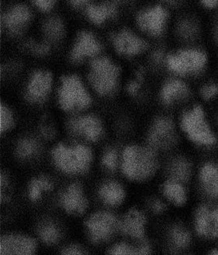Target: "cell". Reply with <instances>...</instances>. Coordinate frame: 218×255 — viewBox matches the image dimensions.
<instances>
[{"label":"cell","mask_w":218,"mask_h":255,"mask_svg":"<svg viewBox=\"0 0 218 255\" xmlns=\"http://www.w3.org/2000/svg\"><path fill=\"white\" fill-rule=\"evenodd\" d=\"M157 158L151 150L128 147L124 152L123 170L128 177L142 180L151 176L157 169Z\"/></svg>","instance_id":"6da1fadb"},{"label":"cell","mask_w":218,"mask_h":255,"mask_svg":"<svg viewBox=\"0 0 218 255\" xmlns=\"http://www.w3.org/2000/svg\"><path fill=\"white\" fill-rule=\"evenodd\" d=\"M56 164L67 173H78L85 170L92 160L90 149L82 145L68 148L65 146H58L53 151Z\"/></svg>","instance_id":"7a4b0ae2"},{"label":"cell","mask_w":218,"mask_h":255,"mask_svg":"<svg viewBox=\"0 0 218 255\" xmlns=\"http://www.w3.org/2000/svg\"><path fill=\"white\" fill-rule=\"evenodd\" d=\"M182 127L188 136L197 143L212 144L215 142V135L206 121L204 110L200 106H196L183 116Z\"/></svg>","instance_id":"3957f363"},{"label":"cell","mask_w":218,"mask_h":255,"mask_svg":"<svg viewBox=\"0 0 218 255\" xmlns=\"http://www.w3.org/2000/svg\"><path fill=\"white\" fill-rule=\"evenodd\" d=\"M119 69L107 58H99L92 61L88 76L94 88L100 94L114 90L117 85Z\"/></svg>","instance_id":"277c9868"},{"label":"cell","mask_w":218,"mask_h":255,"mask_svg":"<svg viewBox=\"0 0 218 255\" xmlns=\"http://www.w3.org/2000/svg\"><path fill=\"white\" fill-rule=\"evenodd\" d=\"M60 103L66 110L85 108L90 104V96L78 77L67 76L62 78Z\"/></svg>","instance_id":"5b68a950"},{"label":"cell","mask_w":218,"mask_h":255,"mask_svg":"<svg viewBox=\"0 0 218 255\" xmlns=\"http://www.w3.org/2000/svg\"><path fill=\"white\" fill-rule=\"evenodd\" d=\"M207 63V56L198 49L179 51L168 58L169 68L177 74L197 73L202 70Z\"/></svg>","instance_id":"8992f818"},{"label":"cell","mask_w":218,"mask_h":255,"mask_svg":"<svg viewBox=\"0 0 218 255\" xmlns=\"http://www.w3.org/2000/svg\"><path fill=\"white\" fill-rule=\"evenodd\" d=\"M167 20L168 13L161 5L149 8L138 16L139 27L153 35L160 34L164 31Z\"/></svg>","instance_id":"52a82bcc"},{"label":"cell","mask_w":218,"mask_h":255,"mask_svg":"<svg viewBox=\"0 0 218 255\" xmlns=\"http://www.w3.org/2000/svg\"><path fill=\"white\" fill-rule=\"evenodd\" d=\"M94 241L107 240L114 234L117 227L115 217L109 213L102 212L94 215L87 223Z\"/></svg>","instance_id":"ba28073f"},{"label":"cell","mask_w":218,"mask_h":255,"mask_svg":"<svg viewBox=\"0 0 218 255\" xmlns=\"http://www.w3.org/2000/svg\"><path fill=\"white\" fill-rule=\"evenodd\" d=\"M36 245L31 238L22 236H7L1 240L0 254L2 255H30Z\"/></svg>","instance_id":"9c48e42d"},{"label":"cell","mask_w":218,"mask_h":255,"mask_svg":"<svg viewBox=\"0 0 218 255\" xmlns=\"http://www.w3.org/2000/svg\"><path fill=\"white\" fill-rule=\"evenodd\" d=\"M112 40L118 52L128 56L139 54L147 48L144 40L127 30L114 34Z\"/></svg>","instance_id":"30bf717a"},{"label":"cell","mask_w":218,"mask_h":255,"mask_svg":"<svg viewBox=\"0 0 218 255\" xmlns=\"http://www.w3.org/2000/svg\"><path fill=\"white\" fill-rule=\"evenodd\" d=\"M175 139V131L172 121L166 118L160 119L152 128L150 141L156 147H166Z\"/></svg>","instance_id":"8fae6325"},{"label":"cell","mask_w":218,"mask_h":255,"mask_svg":"<svg viewBox=\"0 0 218 255\" xmlns=\"http://www.w3.org/2000/svg\"><path fill=\"white\" fill-rule=\"evenodd\" d=\"M70 129L77 134L83 135L89 140H96L101 134V124L96 117H80L70 123Z\"/></svg>","instance_id":"7c38bea8"},{"label":"cell","mask_w":218,"mask_h":255,"mask_svg":"<svg viewBox=\"0 0 218 255\" xmlns=\"http://www.w3.org/2000/svg\"><path fill=\"white\" fill-rule=\"evenodd\" d=\"M100 50L101 45L93 34L84 31L78 35L71 56L74 60H79L82 58L97 54Z\"/></svg>","instance_id":"4fadbf2b"},{"label":"cell","mask_w":218,"mask_h":255,"mask_svg":"<svg viewBox=\"0 0 218 255\" xmlns=\"http://www.w3.org/2000/svg\"><path fill=\"white\" fill-rule=\"evenodd\" d=\"M197 229L202 235L218 236V209L210 211L202 207L197 214Z\"/></svg>","instance_id":"5bb4252c"},{"label":"cell","mask_w":218,"mask_h":255,"mask_svg":"<svg viewBox=\"0 0 218 255\" xmlns=\"http://www.w3.org/2000/svg\"><path fill=\"white\" fill-rule=\"evenodd\" d=\"M52 84V75L46 71H38L29 84L27 95L31 100H40L46 96Z\"/></svg>","instance_id":"9a60e30c"},{"label":"cell","mask_w":218,"mask_h":255,"mask_svg":"<svg viewBox=\"0 0 218 255\" xmlns=\"http://www.w3.org/2000/svg\"><path fill=\"white\" fill-rule=\"evenodd\" d=\"M62 201L66 210L70 212L82 213L87 208L86 199L84 198L81 187L77 183L69 187Z\"/></svg>","instance_id":"2e32d148"},{"label":"cell","mask_w":218,"mask_h":255,"mask_svg":"<svg viewBox=\"0 0 218 255\" xmlns=\"http://www.w3.org/2000/svg\"><path fill=\"white\" fill-rule=\"evenodd\" d=\"M145 218L137 210H132L125 217L121 224L124 234L140 239L144 235Z\"/></svg>","instance_id":"e0dca14e"},{"label":"cell","mask_w":218,"mask_h":255,"mask_svg":"<svg viewBox=\"0 0 218 255\" xmlns=\"http://www.w3.org/2000/svg\"><path fill=\"white\" fill-rule=\"evenodd\" d=\"M30 16L28 8L24 5H16L4 15L3 22L12 30H17L29 20Z\"/></svg>","instance_id":"ac0fdd59"},{"label":"cell","mask_w":218,"mask_h":255,"mask_svg":"<svg viewBox=\"0 0 218 255\" xmlns=\"http://www.w3.org/2000/svg\"><path fill=\"white\" fill-rule=\"evenodd\" d=\"M187 86L178 80L168 81L162 91V99L164 103H171L177 99H182L188 95Z\"/></svg>","instance_id":"d6986e66"},{"label":"cell","mask_w":218,"mask_h":255,"mask_svg":"<svg viewBox=\"0 0 218 255\" xmlns=\"http://www.w3.org/2000/svg\"><path fill=\"white\" fill-rule=\"evenodd\" d=\"M201 180L206 191L211 196L218 197V167L212 164H208L201 171Z\"/></svg>","instance_id":"ffe728a7"},{"label":"cell","mask_w":218,"mask_h":255,"mask_svg":"<svg viewBox=\"0 0 218 255\" xmlns=\"http://www.w3.org/2000/svg\"><path fill=\"white\" fill-rule=\"evenodd\" d=\"M87 13L91 20L95 23H100L109 16L115 14L116 5L110 2L99 5H91L87 9Z\"/></svg>","instance_id":"44dd1931"},{"label":"cell","mask_w":218,"mask_h":255,"mask_svg":"<svg viewBox=\"0 0 218 255\" xmlns=\"http://www.w3.org/2000/svg\"><path fill=\"white\" fill-rule=\"evenodd\" d=\"M100 194L105 202L110 205L119 204L125 196L122 187L116 183H109L103 186Z\"/></svg>","instance_id":"7402d4cb"},{"label":"cell","mask_w":218,"mask_h":255,"mask_svg":"<svg viewBox=\"0 0 218 255\" xmlns=\"http://www.w3.org/2000/svg\"><path fill=\"white\" fill-rule=\"evenodd\" d=\"M166 196L177 205H182L186 201V192L182 185L178 183H167L164 187Z\"/></svg>","instance_id":"603a6c76"},{"label":"cell","mask_w":218,"mask_h":255,"mask_svg":"<svg viewBox=\"0 0 218 255\" xmlns=\"http://www.w3.org/2000/svg\"><path fill=\"white\" fill-rule=\"evenodd\" d=\"M44 31L49 39H60L63 34V23L60 21V19H49L44 24Z\"/></svg>","instance_id":"cb8c5ba5"},{"label":"cell","mask_w":218,"mask_h":255,"mask_svg":"<svg viewBox=\"0 0 218 255\" xmlns=\"http://www.w3.org/2000/svg\"><path fill=\"white\" fill-rule=\"evenodd\" d=\"M52 187L50 181L45 177L34 180L30 187V197L31 200H37L39 198L42 191L50 190Z\"/></svg>","instance_id":"d4e9b609"},{"label":"cell","mask_w":218,"mask_h":255,"mask_svg":"<svg viewBox=\"0 0 218 255\" xmlns=\"http://www.w3.org/2000/svg\"><path fill=\"white\" fill-rule=\"evenodd\" d=\"M172 173L175 179L186 180L190 175V166L184 160H179L172 166Z\"/></svg>","instance_id":"484cf974"},{"label":"cell","mask_w":218,"mask_h":255,"mask_svg":"<svg viewBox=\"0 0 218 255\" xmlns=\"http://www.w3.org/2000/svg\"><path fill=\"white\" fill-rule=\"evenodd\" d=\"M13 124V117L10 111L5 106H0V129L1 132L9 129Z\"/></svg>","instance_id":"4316f807"},{"label":"cell","mask_w":218,"mask_h":255,"mask_svg":"<svg viewBox=\"0 0 218 255\" xmlns=\"http://www.w3.org/2000/svg\"><path fill=\"white\" fill-rule=\"evenodd\" d=\"M41 237L48 244L56 242L59 237V233L53 226H47L41 230Z\"/></svg>","instance_id":"83f0119b"},{"label":"cell","mask_w":218,"mask_h":255,"mask_svg":"<svg viewBox=\"0 0 218 255\" xmlns=\"http://www.w3.org/2000/svg\"><path fill=\"white\" fill-rule=\"evenodd\" d=\"M37 145L35 142L31 140H25L20 143L18 147L19 155L22 157L29 156L36 151Z\"/></svg>","instance_id":"f1b7e54d"},{"label":"cell","mask_w":218,"mask_h":255,"mask_svg":"<svg viewBox=\"0 0 218 255\" xmlns=\"http://www.w3.org/2000/svg\"><path fill=\"white\" fill-rule=\"evenodd\" d=\"M173 239L175 245L179 247H184L189 242V235L184 230L181 229H175L173 232Z\"/></svg>","instance_id":"f546056e"},{"label":"cell","mask_w":218,"mask_h":255,"mask_svg":"<svg viewBox=\"0 0 218 255\" xmlns=\"http://www.w3.org/2000/svg\"><path fill=\"white\" fill-rule=\"evenodd\" d=\"M110 254L114 255H138V249L132 248L126 245H119L112 248Z\"/></svg>","instance_id":"4dcf8cb0"},{"label":"cell","mask_w":218,"mask_h":255,"mask_svg":"<svg viewBox=\"0 0 218 255\" xmlns=\"http://www.w3.org/2000/svg\"><path fill=\"white\" fill-rule=\"evenodd\" d=\"M103 164L106 165V167L108 169L114 170L117 166V153L114 151H110L105 155L103 160Z\"/></svg>","instance_id":"1f68e13d"},{"label":"cell","mask_w":218,"mask_h":255,"mask_svg":"<svg viewBox=\"0 0 218 255\" xmlns=\"http://www.w3.org/2000/svg\"><path fill=\"white\" fill-rule=\"evenodd\" d=\"M218 93V88L215 85H208L203 88L202 94L205 99H210L215 97Z\"/></svg>","instance_id":"d6a6232c"},{"label":"cell","mask_w":218,"mask_h":255,"mask_svg":"<svg viewBox=\"0 0 218 255\" xmlns=\"http://www.w3.org/2000/svg\"><path fill=\"white\" fill-rule=\"evenodd\" d=\"M27 48L29 49H31L32 52H35V53H38V54H43L48 51L49 48L46 45H43V44H37L34 42H30L27 44Z\"/></svg>","instance_id":"836d02e7"},{"label":"cell","mask_w":218,"mask_h":255,"mask_svg":"<svg viewBox=\"0 0 218 255\" xmlns=\"http://www.w3.org/2000/svg\"><path fill=\"white\" fill-rule=\"evenodd\" d=\"M34 1L38 7L43 10L50 9L55 2V0H34Z\"/></svg>","instance_id":"e575fe53"},{"label":"cell","mask_w":218,"mask_h":255,"mask_svg":"<svg viewBox=\"0 0 218 255\" xmlns=\"http://www.w3.org/2000/svg\"><path fill=\"white\" fill-rule=\"evenodd\" d=\"M63 254L67 255H81L85 253L78 247L72 246L63 250Z\"/></svg>","instance_id":"d590c367"},{"label":"cell","mask_w":218,"mask_h":255,"mask_svg":"<svg viewBox=\"0 0 218 255\" xmlns=\"http://www.w3.org/2000/svg\"><path fill=\"white\" fill-rule=\"evenodd\" d=\"M205 7L209 9L218 7V0H200Z\"/></svg>","instance_id":"8d00e7d4"},{"label":"cell","mask_w":218,"mask_h":255,"mask_svg":"<svg viewBox=\"0 0 218 255\" xmlns=\"http://www.w3.org/2000/svg\"><path fill=\"white\" fill-rule=\"evenodd\" d=\"M153 210L155 211V212H161V211L164 209V205L161 203V201H155V202L153 204Z\"/></svg>","instance_id":"74e56055"},{"label":"cell","mask_w":218,"mask_h":255,"mask_svg":"<svg viewBox=\"0 0 218 255\" xmlns=\"http://www.w3.org/2000/svg\"><path fill=\"white\" fill-rule=\"evenodd\" d=\"M88 0H70V2H72L74 5H79L81 4L85 3Z\"/></svg>","instance_id":"f35d334b"},{"label":"cell","mask_w":218,"mask_h":255,"mask_svg":"<svg viewBox=\"0 0 218 255\" xmlns=\"http://www.w3.org/2000/svg\"><path fill=\"white\" fill-rule=\"evenodd\" d=\"M138 85L135 83H132V85H130L129 86V91H130L132 93H135L136 91H137Z\"/></svg>","instance_id":"ab89813d"},{"label":"cell","mask_w":218,"mask_h":255,"mask_svg":"<svg viewBox=\"0 0 218 255\" xmlns=\"http://www.w3.org/2000/svg\"><path fill=\"white\" fill-rule=\"evenodd\" d=\"M214 255H218V252H214Z\"/></svg>","instance_id":"60d3db41"}]
</instances>
